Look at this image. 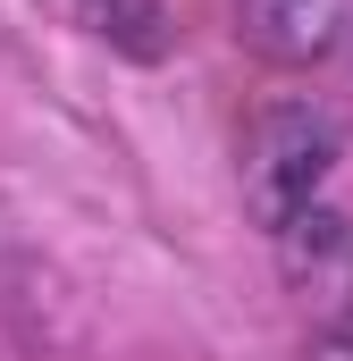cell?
I'll return each mask as SVG.
<instances>
[{
  "mask_svg": "<svg viewBox=\"0 0 353 361\" xmlns=\"http://www.w3.org/2000/svg\"><path fill=\"white\" fill-rule=\"evenodd\" d=\"M337 160H345V135H337V118L320 101H277V109H261L253 160H244V193H253V210H261L269 235L286 219H303V210L328 202Z\"/></svg>",
  "mask_w": 353,
  "mask_h": 361,
  "instance_id": "cell-1",
  "label": "cell"
},
{
  "mask_svg": "<svg viewBox=\"0 0 353 361\" xmlns=\"http://www.w3.org/2000/svg\"><path fill=\"white\" fill-rule=\"evenodd\" d=\"M277 252H286V277L311 294V302H328V311H353V219L345 210H303V219H286L277 227Z\"/></svg>",
  "mask_w": 353,
  "mask_h": 361,
  "instance_id": "cell-2",
  "label": "cell"
},
{
  "mask_svg": "<svg viewBox=\"0 0 353 361\" xmlns=\"http://www.w3.org/2000/svg\"><path fill=\"white\" fill-rule=\"evenodd\" d=\"M236 17H244V34L269 59H320L328 25H337V0H244Z\"/></svg>",
  "mask_w": 353,
  "mask_h": 361,
  "instance_id": "cell-3",
  "label": "cell"
},
{
  "mask_svg": "<svg viewBox=\"0 0 353 361\" xmlns=\"http://www.w3.org/2000/svg\"><path fill=\"white\" fill-rule=\"evenodd\" d=\"M85 17L126 51V59H160V51H169V34H160V25H169L160 0H85Z\"/></svg>",
  "mask_w": 353,
  "mask_h": 361,
  "instance_id": "cell-4",
  "label": "cell"
},
{
  "mask_svg": "<svg viewBox=\"0 0 353 361\" xmlns=\"http://www.w3.org/2000/svg\"><path fill=\"white\" fill-rule=\"evenodd\" d=\"M320 361H353V345H328V353H320Z\"/></svg>",
  "mask_w": 353,
  "mask_h": 361,
  "instance_id": "cell-5",
  "label": "cell"
}]
</instances>
